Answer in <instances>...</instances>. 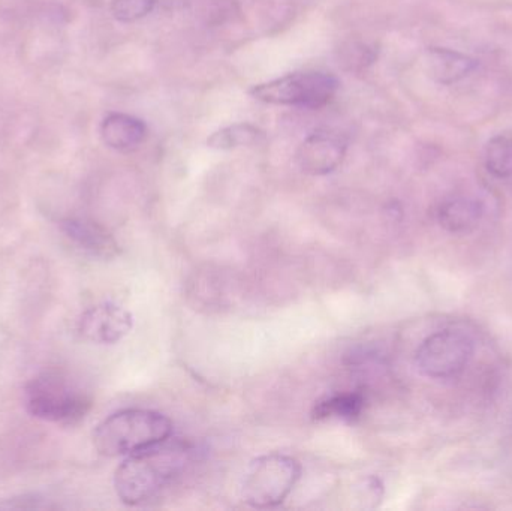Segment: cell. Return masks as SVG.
<instances>
[{
    "instance_id": "1",
    "label": "cell",
    "mask_w": 512,
    "mask_h": 511,
    "mask_svg": "<svg viewBox=\"0 0 512 511\" xmlns=\"http://www.w3.org/2000/svg\"><path fill=\"white\" fill-rule=\"evenodd\" d=\"M191 459V446L171 438L126 456L114 474L117 497L129 507L152 503L185 473Z\"/></svg>"
},
{
    "instance_id": "2",
    "label": "cell",
    "mask_w": 512,
    "mask_h": 511,
    "mask_svg": "<svg viewBox=\"0 0 512 511\" xmlns=\"http://www.w3.org/2000/svg\"><path fill=\"white\" fill-rule=\"evenodd\" d=\"M171 434L173 422L164 414L129 408L111 414L99 423L93 432V444L102 456L119 458L164 443Z\"/></svg>"
},
{
    "instance_id": "3",
    "label": "cell",
    "mask_w": 512,
    "mask_h": 511,
    "mask_svg": "<svg viewBox=\"0 0 512 511\" xmlns=\"http://www.w3.org/2000/svg\"><path fill=\"white\" fill-rule=\"evenodd\" d=\"M24 405L35 419L77 425L92 408V399L59 371L42 372L24 389Z\"/></svg>"
},
{
    "instance_id": "4",
    "label": "cell",
    "mask_w": 512,
    "mask_h": 511,
    "mask_svg": "<svg viewBox=\"0 0 512 511\" xmlns=\"http://www.w3.org/2000/svg\"><path fill=\"white\" fill-rule=\"evenodd\" d=\"M300 477V462L292 456L280 453L259 456L243 474L242 500L254 509H273L289 497Z\"/></svg>"
},
{
    "instance_id": "5",
    "label": "cell",
    "mask_w": 512,
    "mask_h": 511,
    "mask_svg": "<svg viewBox=\"0 0 512 511\" xmlns=\"http://www.w3.org/2000/svg\"><path fill=\"white\" fill-rule=\"evenodd\" d=\"M337 89L339 81L333 75L315 71L294 72L252 87L251 95L265 104L318 110L334 98Z\"/></svg>"
},
{
    "instance_id": "6",
    "label": "cell",
    "mask_w": 512,
    "mask_h": 511,
    "mask_svg": "<svg viewBox=\"0 0 512 511\" xmlns=\"http://www.w3.org/2000/svg\"><path fill=\"white\" fill-rule=\"evenodd\" d=\"M474 351V339L462 330H441L420 345L415 363L424 377L447 380L465 371Z\"/></svg>"
},
{
    "instance_id": "7",
    "label": "cell",
    "mask_w": 512,
    "mask_h": 511,
    "mask_svg": "<svg viewBox=\"0 0 512 511\" xmlns=\"http://www.w3.org/2000/svg\"><path fill=\"white\" fill-rule=\"evenodd\" d=\"M134 318L116 303H99L87 309L78 321L81 338L92 344L113 345L129 335Z\"/></svg>"
},
{
    "instance_id": "8",
    "label": "cell",
    "mask_w": 512,
    "mask_h": 511,
    "mask_svg": "<svg viewBox=\"0 0 512 511\" xmlns=\"http://www.w3.org/2000/svg\"><path fill=\"white\" fill-rule=\"evenodd\" d=\"M346 141L340 135L318 131L309 135L298 147L297 164L304 173L325 176L333 173L346 155Z\"/></svg>"
},
{
    "instance_id": "9",
    "label": "cell",
    "mask_w": 512,
    "mask_h": 511,
    "mask_svg": "<svg viewBox=\"0 0 512 511\" xmlns=\"http://www.w3.org/2000/svg\"><path fill=\"white\" fill-rule=\"evenodd\" d=\"M62 231L75 248L96 260H113L120 254L119 243L113 234L90 219H65Z\"/></svg>"
},
{
    "instance_id": "10",
    "label": "cell",
    "mask_w": 512,
    "mask_h": 511,
    "mask_svg": "<svg viewBox=\"0 0 512 511\" xmlns=\"http://www.w3.org/2000/svg\"><path fill=\"white\" fill-rule=\"evenodd\" d=\"M147 128L143 120L129 114L113 113L101 125L102 141L110 149L129 152L146 140Z\"/></svg>"
},
{
    "instance_id": "11",
    "label": "cell",
    "mask_w": 512,
    "mask_h": 511,
    "mask_svg": "<svg viewBox=\"0 0 512 511\" xmlns=\"http://www.w3.org/2000/svg\"><path fill=\"white\" fill-rule=\"evenodd\" d=\"M483 204L469 195H454L439 206L438 219L441 227L450 233H469L483 218Z\"/></svg>"
},
{
    "instance_id": "12",
    "label": "cell",
    "mask_w": 512,
    "mask_h": 511,
    "mask_svg": "<svg viewBox=\"0 0 512 511\" xmlns=\"http://www.w3.org/2000/svg\"><path fill=\"white\" fill-rule=\"evenodd\" d=\"M364 408H366V396L363 393H339V395L328 396V398L316 402L312 411V419L315 422H324V420L355 422L360 419Z\"/></svg>"
},
{
    "instance_id": "13",
    "label": "cell",
    "mask_w": 512,
    "mask_h": 511,
    "mask_svg": "<svg viewBox=\"0 0 512 511\" xmlns=\"http://www.w3.org/2000/svg\"><path fill=\"white\" fill-rule=\"evenodd\" d=\"M430 72L441 83H454L474 71L475 62L451 50L430 51Z\"/></svg>"
},
{
    "instance_id": "14",
    "label": "cell",
    "mask_w": 512,
    "mask_h": 511,
    "mask_svg": "<svg viewBox=\"0 0 512 511\" xmlns=\"http://www.w3.org/2000/svg\"><path fill=\"white\" fill-rule=\"evenodd\" d=\"M265 140V134L261 129L249 123H237L213 132L207 140L212 149L230 150L242 146H254Z\"/></svg>"
},
{
    "instance_id": "15",
    "label": "cell",
    "mask_w": 512,
    "mask_h": 511,
    "mask_svg": "<svg viewBox=\"0 0 512 511\" xmlns=\"http://www.w3.org/2000/svg\"><path fill=\"white\" fill-rule=\"evenodd\" d=\"M486 168L493 176L499 179L512 177V137L511 135H499L493 138L486 147L484 153Z\"/></svg>"
},
{
    "instance_id": "16",
    "label": "cell",
    "mask_w": 512,
    "mask_h": 511,
    "mask_svg": "<svg viewBox=\"0 0 512 511\" xmlns=\"http://www.w3.org/2000/svg\"><path fill=\"white\" fill-rule=\"evenodd\" d=\"M155 5L156 0H113L111 14L120 23H132L149 15Z\"/></svg>"
}]
</instances>
